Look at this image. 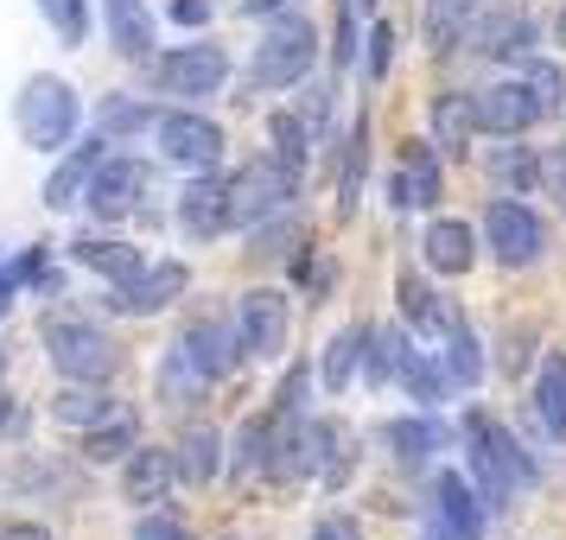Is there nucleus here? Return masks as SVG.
Segmentation results:
<instances>
[{
    "instance_id": "obj_1",
    "label": "nucleus",
    "mask_w": 566,
    "mask_h": 540,
    "mask_svg": "<svg viewBox=\"0 0 566 540\" xmlns=\"http://www.w3.org/2000/svg\"><path fill=\"white\" fill-rule=\"evenodd\" d=\"M464 445H471V470L484 477L490 502H510V496H522V489L535 484L528 452H522V445L490 420V413H464Z\"/></svg>"
},
{
    "instance_id": "obj_2",
    "label": "nucleus",
    "mask_w": 566,
    "mask_h": 540,
    "mask_svg": "<svg viewBox=\"0 0 566 540\" xmlns=\"http://www.w3.org/2000/svg\"><path fill=\"white\" fill-rule=\"evenodd\" d=\"M20 140L27 147H39V153H57L71 134H77V89L64 77H32L27 89H20Z\"/></svg>"
},
{
    "instance_id": "obj_3",
    "label": "nucleus",
    "mask_w": 566,
    "mask_h": 540,
    "mask_svg": "<svg viewBox=\"0 0 566 540\" xmlns=\"http://www.w3.org/2000/svg\"><path fill=\"white\" fill-rule=\"evenodd\" d=\"M312 57H318V32H312V20L281 13V20L268 27V39H261L255 64H249V83H255V89H286V83H300L312 71Z\"/></svg>"
},
{
    "instance_id": "obj_4",
    "label": "nucleus",
    "mask_w": 566,
    "mask_h": 540,
    "mask_svg": "<svg viewBox=\"0 0 566 540\" xmlns=\"http://www.w3.org/2000/svg\"><path fill=\"white\" fill-rule=\"evenodd\" d=\"M45 357L64 382H108L122 369V350L108 343L96 325H77V318H57L45 325Z\"/></svg>"
},
{
    "instance_id": "obj_5",
    "label": "nucleus",
    "mask_w": 566,
    "mask_h": 540,
    "mask_svg": "<svg viewBox=\"0 0 566 540\" xmlns=\"http://www.w3.org/2000/svg\"><path fill=\"white\" fill-rule=\"evenodd\" d=\"M293 184H300V172H293L286 159H255V166H242V172L230 179L223 210H230L235 230H255L268 210H281L286 198H293Z\"/></svg>"
},
{
    "instance_id": "obj_6",
    "label": "nucleus",
    "mask_w": 566,
    "mask_h": 540,
    "mask_svg": "<svg viewBox=\"0 0 566 540\" xmlns=\"http://www.w3.org/2000/svg\"><path fill=\"white\" fill-rule=\"evenodd\" d=\"M484 235H490V255L503 261V267H528V261L541 255V242H547L541 216L528 204H515V198H490Z\"/></svg>"
},
{
    "instance_id": "obj_7",
    "label": "nucleus",
    "mask_w": 566,
    "mask_h": 540,
    "mask_svg": "<svg viewBox=\"0 0 566 540\" xmlns=\"http://www.w3.org/2000/svg\"><path fill=\"white\" fill-rule=\"evenodd\" d=\"M235 337H242V357L249 362H274L286 350V299L281 293H242V306H235Z\"/></svg>"
},
{
    "instance_id": "obj_8",
    "label": "nucleus",
    "mask_w": 566,
    "mask_h": 540,
    "mask_svg": "<svg viewBox=\"0 0 566 540\" xmlns=\"http://www.w3.org/2000/svg\"><path fill=\"white\" fill-rule=\"evenodd\" d=\"M159 153L185 166V172H210L223 159V128L205 121V115H166L159 121Z\"/></svg>"
},
{
    "instance_id": "obj_9",
    "label": "nucleus",
    "mask_w": 566,
    "mask_h": 540,
    "mask_svg": "<svg viewBox=\"0 0 566 540\" xmlns=\"http://www.w3.org/2000/svg\"><path fill=\"white\" fill-rule=\"evenodd\" d=\"M223 77H230V57L217 45H179V52L159 57V89L166 96H210Z\"/></svg>"
},
{
    "instance_id": "obj_10",
    "label": "nucleus",
    "mask_w": 566,
    "mask_h": 540,
    "mask_svg": "<svg viewBox=\"0 0 566 540\" xmlns=\"http://www.w3.org/2000/svg\"><path fill=\"white\" fill-rule=\"evenodd\" d=\"M433 528H446L452 540H484V502L471 496V484L459 470L433 477Z\"/></svg>"
},
{
    "instance_id": "obj_11",
    "label": "nucleus",
    "mask_w": 566,
    "mask_h": 540,
    "mask_svg": "<svg viewBox=\"0 0 566 540\" xmlns=\"http://www.w3.org/2000/svg\"><path fill=\"white\" fill-rule=\"evenodd\" d=\"M185 293V261H147L134 280L115 286V311H166Z\"/></svg>"
},
{
    "instance_id": "obj_12",
    "label": "nucleus",
    "mask_w": 566,
    "mask_h": 540,
    "mask_svg": "<svg viewBox=\"0 0 566 540\" xmlns=\"http://www.w3.org/2000/svg\"><path fill=\"white\" fill-rule=\"evenodd\" d=\"M140 191H147V166H140V159H103L83 204L96 210V216H128Z\"/></svg>"
},
{
    "instance_id": "obj_13",
    "label": "nucleus",
    "mask_w": 566,
    "mask_h": 540,
    "mask_svg": "<svg viewBox=\"0 0 566 540\" xmlns=\"http://www.w3.org/2000/svg\"><path fill=\"white\" fill-rule=\"evenodd\" d=\"M471 103H478V128H490V134H522L541 115L535 96H528V83H490Z\"/></svg>"
},
{
    "instance_id": "obj_14",
    "label": "nucleus",
    "mask_w": 566,
    "mask_h": 540,
    "mask_svg": "<svg viewBox=\"0 0 566 540\" xmlns=\"http://www.w3.org/2000/svg\"><path fill=\"white\" fill-rule=\"evenodd\" d=\"M223 198H230V184H223V179H210V172H191V184H185V204H179V230H185V235H198V242H210V235L230 223Z\"/></svg>"
},
{
    "instance_id": "obj_15",
    "label": "nucleus",
    "mask_w": 566,
    "mask_h": 540,
    "mask_svg": "<svg viewBox=\"0 0 566 540\" xmlns=\"http://www.w3.org/2000/svg\"><path fill=\"white\" fill-rule=\"evenodd\" d=\"M185 357L205 369V382H217V375H230L235 357H242V337L230 331V325H217V318H205V325H191V331L179 337Z\"/></svg>"
},
{
    "instance_id": "obj_16",
    "label": "nucleus",
    "mask_w": 566,
    "mask_h": 540,
    "mask_svg": "<svg viewBox=\"0 0 566 540\" xmlns=\"http://www.w3.org/2000/svg\"><path fill=\"white\" fill-rule=\"evenodd\" d=\"M96 166H103V134L90 140V147H77V153L57 166L52 179H45V210H71L90 198V179H96Z\"/></svg>"
},
{
    "instance_id": "obj_17",
    "label": "nucleus",
    "mask_w": 566,
    "mask_h": 540,
    "mask_svg": "<svg viewBox=\"0 0 566 540\" xmlns=\"http://www.w3.org/2000/svg\"><path fill=\"white\" fill-rule=\"evenodd\" d=\"M388 198H395V210H420L439 198V166L427 153V140H413L408 153H401V172L388 179Z\"/></svg>"
},
{
    "instance_id": "obj_18",
    "label": "nucleus",
    "mask_w": 566,
    "mask_h": 540,
    "mask_svg": "<svg viewBox=\"0 0 566 540\" xmlns=\"http://www.w3.org/2000/svg\"><path fill=\"white\" fill-rule=\"evenodd\" d=\"M172 477H179L172 452H140V445H134L128 470H122V496H128V502H159V496L172 489Z\"/></svg>"
},
{
    "instance_id": "obj_19",
    "label": "nucleus",
    "mask_w": 566,
    "mask_h": 540,
    "mask_svg": "<svg viewBox=\"0 0 566 540\" xmlns=\"http://www.w3.org/2000/svg\"><path fill=\"white\" fill-rule=\"evenodd\" d=\"M71 255H77L83 267H96V274H108L115 286H122V280H134V274L147 267V255H140V248H128V242H103V235H77V242H71Z\"/></svg>"
},
{
    "instance_id": "obj_20",
    "label": "nucleus",
    "mask_w": 566,
    "mask_h": 540,
    "mask_svg": "<svg viewBox=\"0 0 566 540\" xmlns=\"http://www.w3.org/2000/svg\"><path fill=\"white\" fill-rule=\"evenodd\" d=\"M471 128H478V103H471V96H452V89H446V96L433 103V147H439V153H452V159H459L464 147H471Z\"/></svg>"
},
{
    "instance_id": "obj_21",
    "label": "nucleus",
    "mask_w": 566,
    "mask_h": 540,
    "mask_svg": "<svg viewBox=\"0 0 566 540\" xmlns=\"http://www.w3.org/2000/svg\"><path fill=\"white\" fill-rule=\"evenodd\" d=\"M108 7V32H115V52L122 57H147L154 52V20L140 0H103Z\"/></svg>"
},
{
    "instance_id": "obj_22",
    "label": "nucleus",
    "mask_w": 566,
    "mask_h": 540,
    "mask_svg": "<svg viewBox=\"0 0 566 540\" xmlns=\"http://www.w3.org/2000/svg\"><path fill=\"white\" fill-rule=\"evenodd\" d=\"M478 52L503 57V52H528V39H535V27L522 20V13H490V20H471V32H464Z\"/></svg>"
},
{
    "instance_id": "obj_23",
    "label": "nucleus",
    "mask_w": 566,
    "mask_h": 540,
    "mask_svg": "<svg viewBox=\"0 0 566 540\" xmlns=\"http://www.w3.org/2000/svg\"><path fill=\"white\" fill-rule=\"evenodd\" d=\"M134 438H140V420L115 407L103 426H90V438H83V458H90V464H115V458H128V452H134Z\"/></svg>"
},
{
    "instance_id": "obj_24",
    "label": "nucleus",
    "mask_w": 566,
    "mask_h": 540,
    "mask_svg": "<svg viewBox=\"0 0 566 540\" xmlns=\"http://www.w3.org/2000/svg\"><path fill=\"white\" fill-rule=\"evenodd\" d=\"M535 420L554 438H566V357H547L535 375Z\"/></svg>"
},
{
    "instance_id": "obj_25",
    "label": "nucleus",
    "mask_w": 566,
    "mask_h": 540,
    "mask_svg": "<svg viewBox=\"0 0 566 540\" xmlns=\"http://www.w3.org/2000/svg\"><path fill=\"white\" fill-rule=\"evenodd\" d=\"M420 248H427V267H439V274H464V267H471V230H464V223H446V216H439Z\"/></svg>"
},
{
    "instance_id": "obj_26",
    "label": "nucleus",
    "mask_w": 566,
    "mask_h": 540,
    "mask_svg": "<svg viewBox=\"0 0 566 540\" xmlns=\"http://www.w3.org/2000/svg\"><path fill=\"white\" fill-rule=\"evenodd\" d=\"M420 32H427V45H433V52L464 45V32H471V0H427V20H420Z\"/></svg>"
},
{
    "instance_id": "obj_27",
    "label": "nucleus",
    "mask_w": 566,
    "mask_h": 540,
    "mask_svg": "<svg viewBox=\"0 0 566 540\" xmlns=\"http://www.w3.org/2000/svg\"><path fill=\"white\" fill-rule=\"evenodd\" d=\"M172 464H179V484L205 489L210 477H217V433H210V426H191V433L179 438V452H172Z\"/></svg>"
},
{
    "instance_id": "obj_28",
    "label": "nucleus",
    "mask_w": 566,
    "mask_h": 540,
    "mask_svg": "<svg viewBox=\"0 0 566 540\" xmlns=\"http://www.w3.org/2000/svg\"><path fill=\"white\" fill-rule=\"evenodd\" d=\"M395 299H401V318H408L413 331H439L446 337V318H452V311L439 306L433 286L420 280V274H401V293H395Z\"/></svg>"
},
{
    "instance_id": "obj_29",
    "label": "nucleus",
    "mask_w": 566,
    "mask_h": 540,
    "mask_svg": "<svg viewBox=\"0 0 566 540\" xmlns=\"http://www.w3.org/2000/svg\"><path fill=\"white\" fill-rule=\"evenodd\" d=\"M52 413L64 420V426H103L108 413H115V401H108V394H96V382H71L52 401Z\"/></svg>"
},
{
    "instance_id": "obj_30",
    "label": "nucleus",
    "mask_w": 566,
    "mask_h": 540,
    "mask_svg": "<svg viewBox=\"0 0 566 540\" xmlns=\"http://www.w3.org/2000/svg\"><path fill=\"white\" fill-rule=\"evenodd\" d=\"M446 375L459 388H471L478 375H484V362H478V337H471V325H464L459 311L446 318Z\"/></svg>"
},
{
    "instance_id": "obj_31",
    "label": "nucleus",
    "mask_w": 566,
    "mask_h": 540,
    "mask_svg": "<svg viewBox=\"0 0 566 540\" xmlns=\"http://www.w3.org/2000/svg\"><path fill=\"white\" fill-rule=\"evenodd\" d=\"M363 350H369V331H363V325H350V331L332 337V350H325V388H332V394H337V388H350Z\"/></svg>"
},
{
    "instance_id": "obj_32",
    "label": "nucleus",
    "mask_w": 566,
    "mask_h": 540,
    "mask_svg": "<svg viewBox=\"0 0 566 540\" xmlns=\"http://www.w3.org/2000/svg\"><path fill=\"white\" fill-rule=\"evenodd\" d=\"M388 445H395V464H408V470H420V464L433 458L439 426H433V420H395V426H388Z\"/></svg>"
},
{
    "instance_id": "obj_33",
    "label": "nucleus",
    "mask_w": 566,
    "mask_h": 540,
    "mask_svg": "<svg viewBox=\"0 0 566 540\" xmlns=\"http://www.w3.org/2000/svg\"><path fill=\"white\" fill-rule=\"evenodd\" d=\"M395 375H401V388H408L420 407H433V401H439V375H433V362L420 357V350H408V337H401V350H395Z\"/></svg>"
},
{
    "instance_id": "obj_34",
    "label": "nucleus",
    "mask_w": 566,
    "mask_h": 540,
    "mask_svg": "<svg viewBox=\"0 0 566 540\" xmlns=\"http://www.w3.org/2000/svg\"><path fill=\"white\" fill-rule=\"evenodd\" d=\"M268 452H274V433H268V420H249V426L235 433V470H242V477L268 470Z\"/></svg>"
},
{
    "instance_id": "obj_35",
    "label": "nucleus",
    "mask_w": 566,
    "mask_h": 540,
    "mask_svg": "<svg viewBox=\"0 0 566 540\" xmlns=\"http://www.w3.org/2000/svg\"><path fill=\"white\" fill-rule=\"evenodd\" d=\"M268 134H274V159H286V166L300 172V166H306V128H300V115H274Z\"/></svg>"
},
{
    "instance_id": "obj_36",
    "label": "nucleus",
    "mask_w": 566,
    "mask_h": 540,
    "mask_svg": "<svg viewBox=\"0 0 566 540\" xmlns=\"http://www.w3.org/2000/svg\"><path fill=\"white\" fill-rule=\"evenodd\" d=\"M528 96H535L541 115H554V108L566 103V77L547 64V57H541V64H528Z\"/></svg>"
},
{
    "instance_id": "obj_37",
    "label": "nucleus",
    "mask_w": 566,
    "mask_h": 540,
    "mask_svg": "<svg viewBox=\"0 0 566 540\" xmlns=\"http://www.w3.org/2000/svg\"><path fill=\"white\" fill-rule=\"evenodd\" d=\"M45 7V20L57 27L64 45H83V32H90V13H83V0H39Z\"/></svg>"
},
{
    "instance_id": "obj_38",
    "label": "nucleus",
    "mask_w": 566,
    "mask_h": 540,
    "mask_svg": "<svg viewBox=\"0 0 566 540\" xmlns=\"http://www.w3.org/2000/svg\"><path fill=\"white\" fill-rule=\"evenodd\" d=\"M293 235H300V223H293V216H281L274 230H261V223H255V230H249V248H255V255H281Z\"/></svg>"
},
{
    "instance_id": "obj_39",
    "label": "nucleus",
    "mask_w": 566,
    "mask_h": 540,
    "mask_svg": "<svg viewBox=\"0 0 566 540\" xmlns=\"http://www.w3.org/2000/svg\"><path fill=\"white\" fill-rule=\"evenodd\" d=\"M388 57H395V27H376L369 32V57H363L369 77H388Z\"/></svg>"
},
{
    "instance_id": "obj_40",
    "label": "nucleus",
    "mask_w": 566,
    "mask_h": 540,
    "mask_svg": "<svg viewBox=\"0 0 566 540\" xmlns=\"http://www.w3.org/2000/svg\"><path fill=\"white\" fill-rule=\"evenodd\" d=\"M103 128H115V134H122V128H147V108H134V103H108V108H103Z\"/></svg>"
},
{
    "instance_id": "obj_41",
    "label": "nucleus",
    "mask_w": 566,
    "mask_h": 540,
    "mask_svg": "<svg viewBox=\"0 0 566 540\" xmlns=\"http://www.w3.org/2000/svg\"><path fill=\"white\" fill-rule=\"evenodd\" d=\"M496 172H503L510 184H528V179H535V166H528V153H522V147H510V153H496Z\"/></svg>"
},
{
    "instance_id": "obj_42",
    "label": "nucleus",
    "mask_w": 566,
    "mask_h": 540,
    "mask_svg": "<svg viewBox=\"0 0 566 540\" xmlns=\"http://www.w3.org/2000/svg\"><path fill=\"white\" fill-rule=\"evenodd\" d=\"M312 540H363V528L350 521V515H325V521L312 528Z\"/></svg>"
},
{
    "instance_id": "obj_43",
    "label": "nucleus",
    "mask_w": 566,
    "mask_h": 540,
    "mask_svg": "<svg viewBox=\"0 0 566 540\" xmlns=\"http://www.w3.org/2000/svg\"><path fill=\"white\" fill-rule=\"evenodd\" d=\"M134 540H185V528L172 521V515H147V521L134 528Z\"/></svg>"
},
{
    "instance_id": "obj_44",
    "label": "nucleus",
    "mask_w": 566,
    "mask_h": 540,
    "mask_svg": "<svg viewBox=\"0 0 566 540\" xmlns=\"http://www.w3.org/2000/svg\"><path fill=\"white\" fill-rule=\"evenodd\" d=\"M172 20H179V27H205V20H210V0H172Z\"/></svg>"
},
{
    "instance_id": "obj_45",
    "label": "nucleus",
    "mask_w": 566,
    "mask_h": 540,
    "mask_svg": "<svg viewBox=\"0 0 566 540\" xmlns=\"http://www.w3.org/2000/svg\"><path fill=\"white\" fill-rule=\"evenodd\" d=\"M27 280V274H20V267H13V261H0V311L13 306V286Z\"/></svg>"
},
{
    "instance_id": "obj_46",
    "label": "nucleus",
    "mask_w": 566,
    "mask_h": 540,
    "mask_svg": "<svg viewBox=\"0 0 566 540\" xmlns=\"http://www.w3.org/2000/svg\"><path fill=\"white\" fill-rule=\"evenodd\" d=\"M547 184L560 191V204H566V153H554V159H547Z\"/></svg>"
},
{
    "instance_id": "obj_47",
    "label": "nucleus",
    "mask_w": 566,
    "mask_h": 540,
    "mask_svg": "<svg viewBox=\"0 0 566 540\" xmlns=\"http://www.w3.org/2000/svg\"><path fill=\"white\" fill-rule=\"evenodd\" d=\"M0 540H45V528H32V521H20V528H0Z\"/></svg>"
},
{
    "instance_id": "obj_48",
    "label": "nucleus",
    "mask_w": 566,
    "mask_h": 540,
    "mask_svg": "<svg viewBox=\"0 0 566 540\" xmlns=\"http://www.w3.org/2000/svg\"><path fill=\"white\" fill-rule=\"evenodd\" d=\"M286 0H242V13H281Z\"/></svg>"
},
{
    "instance_id": "obj_49",
    "label": "nucleus",
    "mask_w": 566,
    "mask_h": 540,
    "mask_svg": "<svg viewBox=\"0 0 566 540\" xmlns=\"http://www.w3.org/2000/svg\"><path fill=\"white\" fill-rule=\"evenodd\" d=\"M554 39H560V45H566V13H560V20H554Z\"/></svg>"
},
{
    "instance_id": "obj_50",
    "label": "nucleus",
    "mask_w": 566,
    "mask_h": 540,
    "mask_svg": "<svg viewBox=\"0 0 566 540\" xmlns=\"http://www.w3.org/2000/svg\"><path fill=\"white\" fill-rule=\"evenodd\" d=\"M7 420H13V407H7V401H0V426H7Z\"/></svg>"
},
{
    "instance_id": "obj_51",
    "label": "nucleus",
    "mask_w": 566,
    "mask_h": 540,
    "mask_svg": "<svg viewBox=\"0 0 566 540\" xmlns=\"http://www.w3.org/2000/svg\"><path fill=\"white\" fill-rule=\"evenodd\" d=\"M427 540H452V534H446V528H433V534H427Z\"/></svg>"
}]
</instances>
